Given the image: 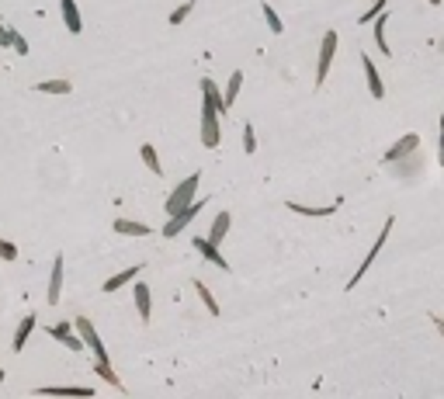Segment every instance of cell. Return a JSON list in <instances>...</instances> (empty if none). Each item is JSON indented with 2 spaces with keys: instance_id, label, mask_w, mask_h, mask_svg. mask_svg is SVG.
<instances>
[{
  "instance_id": "obj_26",
  "label": "cell",
  "mask_w": 444,
  "mask_h": 399,
  "mask_svg": "<svg viewBox=\"0 0 444 399\" xmlns=\"http://www.w3.org/2000/svg\"><path fill=\"white\" fill-rule=\"evenodd\" d=\"M94 372L101 375V378H105L111 389H118V393H122V382H118V375L111 372V361H98V368H94Z\"/></svg>"
},
{
  "instance_id": "obj_33",
  "label": "cell",
  "mask_w": 444,
  "mask_h": 399,
  "mask_svg": "<svg viewBox=\"0 0 444 399\" xmlns=\"http://www.w3.org/2000/svg\"><path fill=\"white\" fill-rule=\"evenodd\" d=\"M0 49H11V28L0 25Z\"/></svg>"
},
{
  "instance_id": "obj_30",
  "label": "cell",
  "mask_w": 444,
  "mask_h": 399,
  "mask_svg": "<svg viewBox=\"0 0 444 399\" xmlns=\"http://www.w3.org/2000/svg\"><path fill=\"white\" fill-rule=\"evenodd\" d=\"M0 261H18V247L7 243V239H0Z\"/></svg>"
},
{
  "instance_id": "obj_24",
  "label": "cell",
  "mask_w": 444,
  "mask_h": 399,
  "mask_svg": "<svg viewBox=\"0 0 444 399\" xmlns=\"http://www.w3.org/2000/svg\"><path fill=\"white\" fill-rule=\"evenodd\" d=\"M195 292H198V299L205 302L209 316H219V302H215V295L209 292V285H205V281H195Z\"/></svg>"
},
{
  "instance_id": "obj_10",
  "label": "cell",
  "mask_w": 444,
  "mask_h": 399,
  "mask_svg": "<svg viewBox=\"0 0 444 399\" xmlns=\"http://www.w3.org/2000/svg\"><path fill=\"white\" fill-rule=\"evenodd\" d=\"M361 70H365V80H368V94H371L375 101H382V98H386V83H382L378 70H375V59L368 53H361Z\"/></svg>"
},
{
  "instance_id": "obj_20",
  "label": "cell",
  "mask_w": 444,
  "mask_h": 399,
  "mask_svg": "<svg viewBox=\"0 0 444 399\" xmlns=\"http://www.w3.org/2000/svg\"><path fill=\"white\" fill-rule=\"evenodd\" d=\"M386 21H389V18H386V11H382V14L375 18V46H378V53L382 56H392L389 38H386Z\"/></svg>"
},
{
  "instance_id": "obj_2",
  "label": "cell",
  "mask_w": 444,
  "mask_h": 399,
  "mask_svg": "<svg viewBox=\"0 0 444 399\" xmlns=\"http://www.w3.org/2000/svg\"><path fill=\"white\" fill-rule=\"evenodd\" d=\"M198 185H202V170H195L191 177H184L181 185L167 195V205H163V209H167V215L181 212L184 205H191V202H195V191H198Z\"/></svg>"
},
{
  "instance_id": "obj_31",
  "label": "cell",
  "mask_w": 444,
  "mask_h": 399,
  "mask_svg": "<svg viewBox=\"0 0 444 399\" xmlns=\"http://www.w3.org/2000/svg\"><path fill=\"white\" fill-rule=\"evenodd\" d=\"M11 49H14L18 56H28V42L18 35V31H14V28H11Z\"/></svg>"
},
{
  "instance_id": "obj_22",
  "label": "cell",
  "mask_w": 444,
  "mask_h": 399,
  "mask_svg": "<svg viewBox=\"0 0 444 399\" xmlns=\"http://www.w3.org/2000/svg\"><path fill=\"white\" fill-rule=\"evenodd\" d=\"M35 90H42V94H70L73 83L70 80H42V83H35Z\"/></svg>"
},
{
  "instance_id": "obj_36",
  "label": "cell",
  "mask_w": 444,
  "mask_h": 399,
  "mask_svg": "<svg viewBox=\"0 0 444 399\" xmlns=\"http://www.w3.org/2000/svg\"><path fill=\"white\" fill-rule=\"evenodd\" d=\"M0 385H4V368H0Z\"/></svg>"
},
{
  "instance_id": "obj_32",
  "label": "cell",
  "mask_w": 444,
  "mask_h": 399,
  "mask_svg": "<svg viewBox=\"0 0 444 399\" xmlns=\"http://www.w3.org/2000/svg\"><path fill=\"white\" fill-rule=\"evenodd\" d=\"M438 163L444 167V111H441V133H438Z\"/></svg>"
},
{
  "instance_id": "obj_13",
  "label": "cell",
  "mask_w": 444,
  "mask_h": 399,
  "mask_svg": "<svg viewBox=\"0 0 444 399\" xmlns=\"http://www.w3.org/2000/svg\"><path fill=\"white\" fill-rule=\"evenodd\" d=\"M139 271H143V261H139V264H132V267H125V271H118V274H111L105 285H101V292L111 295V292H118L122 285H132V281L139 278Z\"/></svg>"
},
{
  "instance_id": "obj_9",
  "label": "cell",
  "mask_w": 444,
  "mask_h": 399,
  "mask_svg": "<svg viewBox=\"0 0 444 399\" xmlns=\"http://www.w3.org/2000/svg\"><path fill=\"white\" fill-rule=\"evenodd\" d=\"M132 295H135V309H139V323L146 326L150 323V313H153V295H150V285L146 281H132Z\"/></svg>"
},
{
  "instance_id": "obj_12",
  "label": "cell",
  "mask_w": 444,
  "mask_h": 399,
  "mask_svg": "<svg viewBox=\"0 0 444 399\" xmlns=\"http://www.w3.org/2000/svg\"><path fill=\"white\" fill-rule=\"evenodd\" d=\"M195 250L209 261V264H215L219 271H229V261L222 257V250H219V243H212L209 237H195Z\"/></svg>"
},
{
  "instance_id": "obj_17",
  "label": "cell",
  "mask_w": 444,
  "mask_h": 399,
  "mask_svg": "<svg viewBox=\"0 0 444 399\" xmlns=\"http://www.w3.org/2000/svg\"><path fill=\"white\" fill-rule=\"evenodd\" d=\"M229 226H233V215H229L226 209H222V212H219L215 219H212V226H209V239H212V243H219V247H222V239H226V233H229Z\"/></svg>"
},
{
  "instance_id": "obj_11",
  "label": "cell",
  "mask_w": 444,
  "mask_h": 399,
  "mask_svg": "<svg viewBox=\"0 0 444 399\" xmlns=\"http://www.w3.org/2000/svg\"><path fill=\"white\" fill-rule=\"evenodd\" d=\"M344 205V198H337L334 205H299V202H285V209L288 212H295V215H306V219H326V215H334Z\"/></svg>"
},
{
  "instance_id": "obj_19",
  "label": "cell",
  "mask_w": 444,
  "mask_h": 399,
  "mask_svg": "<svg viewBox=\"0 0 444 399\" xmlns=\"http://www.w3.org/2000/svg\"><path fill=\"white\" fill-rule=\"evenodd\" d=\"M115 233H122V237H150L153 229L146 226V222H132V219H115V226H111Z\"/></svg>"
},
{
  "instance_id": "obj_18",
  "label": "cell",
  "mask_w": 444,
  "mask_h": 399,
  "mask_svg": "<svg viewBox=\"0 0 444 399\" xmlns=\"http://www.w3.org/2000/svg\"><path fill=\"white\" fill-rule=\"evenodd\" d=\"M31 330H35V313H28L21 323H18V330H14V344H11V351L14 354H21L28 344V337H31Z\"/></svg>"
},
{
  "instance_id": "obj_1",
  "label": "cell",
  "mask_w": 444,
  "mask_h": 399,
  "mask_svg": "<svg viewBox=\"0 0 444 399\" xmlns=\"http://www.w3.org/2000/svg\"><path fill=\"white\" fill-rule=\"evenodd\" d=\"M226 105H222V94H219V83L215 80H202V146L215 150L222 142V118Z\"/></svg>"
},
{
  "instance_id": "obj_27",
  "label": "cell",
  "mask_w": 444,
  "mask_h": 399,
  "mask_svg": "<svg viewBox=\"0 0 444 399\" xmlns=\"http://www.w3.org/2000/svg\"><path fill=\"white\" fill-rule=\"evenodd\" d=\"M243 153H247V157H254V153H257V133H254V125H250V122L243 125Z\"/></svg>"
},
{
  "instance_id": "obj_29",
  "label": "cell",
  "mask_w": 444,
  "mask_h": 399,
  "mask_svg": "<svg viewBox=\"0 0 444 399\" xmlns=\"http://www.w3.org/2000/svg\"><path fill=\"white\" fill-rule=\"evenodd\" d=\"M386 4H389V0H371V11H365V14H361L358 21H361V25H371V21H375V18H378V14L386 11Z\"/></svg>"
},
{
  "instance_id": "obj_28",
  "label": "cell",
  "mask_w": 444,
  "mask_h": 399,
  "mask_svg": "<svg viewBox=\"0 0 444 399\" xmlns=\"http://www.w3.org/2000/svg\"><path fill=\"white\" fill-rule=\"evenodd\" d=\"M191 11H195V0H184L181 7H177V11L170 14V25H184V21L191 18Z\"/></svg>"
},
{
  "instance_id": "obj_14",
  "label": "cell",
  "mask_w": 444,
  "mask_h": 399,
  "mask_svg": "<svg viewBox=\"0 0 444 399\" xmlns=\"http://www.w3.org/2000/svg\"><path fill=\"white\" fill-rule=\"evenodd\" d=\"M59 7H63V25L70 35H80L83 31V18H80V7L77 0H59Z\"/></svg>"
},
{
  "instance_id": "obj_34",
  "label": "cell",
  "mask_w": 444,
  "mask_h": 399,
  "mask_svg": "<svg viewBox=\"0 0 444 399\" xmlns=\"http://www.w3.org/2000/svg\"><path fill=\"white\" fill-rule=\"evenodd\" d=\"M430 319H434V326H438V333H441V337H444V319H441V316H430Z\"/></svg>"
},
{
  "instance_id": "obj_4",
  "label": "cell",
  "mask_w": 444,
  "mask_h": 399,
  "mask_svg": "<svg viewBox=\"0 0 444 399\" xmlns=\"http://www.w3.org/2000/svg\"><path fill=\"white\" fill-rule=\"evenodd\" d=\"M392 226H396V219H392V215H389V219H386V226H382V233H378V237H375V243H371V250H368V257H365V261H361V267H358V271L351 274V281H347V292H351V289H358V285H361V278H365L368 271H371V264H375V257L382 254V247H386V239H389Z\"/></svg>"
},
{
  "instance_id": "obj_3",
  "label": "cell",
  "mask_w": 444,
  "mask_h": 399,
  "mask_svg": "<svg viewBox=\"0 0 444 399\" xmlns=\"http://www.w3.org/2000/svg\"><path fill=\"white\" fill-rule=\"evenodd\" d=\"M212 198H195L191 205H184L181 212H174V215H167V226H163V237H177V233H184L198 215H202V209L209 205Z\"/></svg>"
},
{
  "instance_id": "obj_7",
  "label": "cell",
  "mask_w": 444,
  "mask_h": 399,
  "mask_svg": "<svg viewBox=\"0 0 444 399\" xmlns=\"http://www.w3.org/2000/svg\"><path fill=\"white\" fill-rule=\"evenodd\" d=\"M417 146H420V135H417V133H406L403 139H396V142H392L389 150H386V157H382V163L389 167V163H396V160L410 157V153H413Z\"/></svg>"
},
{
  "instance_id": "obj_23",
  "label": "cell",
  "mask_w": 444,
  "mask_h": 399,
  "mask_svg": "<svg viewBox=\"0 0 444 399\" xmlns=\"http://www.w3.org/2000/svg\"><path fill=\"white\" fill-rule=\"evenodd\" d=\"M261 14H264V21H267V28H271V35H282V31H285V21L278 18V11H274L271 4H261Z\"/></svg>"
},
{
  "instance_id": "obj_15",
  "label": "cell",
  "mask_w": 444,
  "mask_h": 399,
  "mask_svg": "<svg viewBox=\"0 0 444 399\" xmlns=\"http://www.w3.org/2000/svg\"><path fill=\"white\" fill-rule=\"evenodd\" d=\"M59 295H63V254H56V261H53V274H49V292H46V302L56 306V302H59Z\"/></svg>"
},
{
  "instance_id": "obj_21",
  "label": "cell",
  "mask_w": 444,
  "mask_h": 399,
  "mask_svg": "<svg viewBox=\"0 0 444 399\" xmlns=\"http://www.w3.org/2000/svg\"><path fill=\"white\" fill-rule=\"evenodd\" d=\"M239 87H243V73L236 70L233 77H229V83H226V94H222V105H226V111L236 105V98H239Z\"/></svg>"
},
{
  "instance_id": "obj_25",
  "label": "cell",
  "mask_w": 444,
  "mask_h": 399,
  "mask_svg": "<svg viewBox=\"0 0 444 399\" xmlns=\"http://www.w3.org/2000/svg\"><path fill=\"white\" fill-rule=\"evenodd\" d=\"M139 157H143V163H146V167H150L153 174H163V167H160V157H157V146H150V142H146V146H139Z\"/></svg>"
},
{
  "instance_id": "obj_8",
  "label": "cell",
  "mask_w": 444,
  "mask_h": 399,
  "mask_svg": "<svg viewBox=\"0 0 444 399\" xmlns=\"http://www.w3.org/2000/svg\"><path fill=\"white\" fill-rule=\"evenodd\" d=\"M46 333H49V337H53V341H59V344L63 347H70V351H83V341H80V333L77 330H73V323H56V326H49V330H46Z\"/></svg>"
},
{
  "instance_id": "obj_16",
  "label": "cell",
  "mask_w": 444,
  "mask_h": 399,
  "mask_svg": "<svg viewBox=\"0 0 444 399\" xmlns=\"http://www.w3.org/2000/svg\"><path fill=\"white\" fill-rule=\"evenodd\" d=\"M35 396H94L91 385H42L35 389Z\"/></svg>"
},
{
  "instance_id": "obj_5",
  "label": "cell",
  "mask_w": 444,
  "mask_h": 399,
  "mask_svg": "<svg viewBox=\"0 0 444 399\" xmlns=\"http://www.w3.org/2000/svg\"><path fill=\"white\" fill-rule=\"evenodd\" d=\"M337 42L340 35L330 28L323 31V46H319V63H316V87H323L326 77H330V66H334V56H337Z\"/></svg>"
},
{
  "instance_id": "obj_6",
  "label": "cell",
  "mask_w": 444,
  "mask_h": 399,
  "mask_svg": "<svg viewBox=\"0 0 444 399\" xmlns=\"http://www.w3.org/2000/svg\"><path fill=\"white\" fill-rule=\"evenodd\" d=\"M73 330L80 333V341H83V347H91V351H94V358H98V361H111V358H108V351H105V344H101V337H98V330H94V323H91V319H87V316H77V319H73Z\"/></svg>"
},
{
  "instance_id": "obj_35",
  "label": "cell",
  "mask_w": 444,
  "mask_h": 399,
  "mask_svg": "<svg viewBox=\"0 0 444 399\" xmlns=\"http://www.w3.org/2000/svg\"><path fill=\"white\" fill-rule=\"evenodd\" d=\"M427 4H434V7H441V0H427Z\"/></svg>"
}]
</instances>
